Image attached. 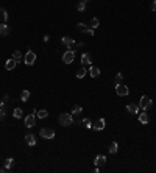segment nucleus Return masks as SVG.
<instances>
[{"instance_id":"10","label":"nucleus","mask_w":156,"mask_h":173,"mask_svg":"<svg viewBox=\"0 0 156 173\" xmlns=\"http://www.w3.org/2000/svg\"><path fill=\"white\" fill-rule=\"evenodd\" d=\"M25 142H27V145H30V147H35V145H36L35 134H27V136H25Z\"/></svg>"},{"instance_id":"33","label":"nucleus","mask_w":156,"mask_h":173,"mask_svg":"<svg viewBox=\"0 0 156 173\" xmlns=\"http://www.w3.org/2000/svg\"><path fill=\"white\" fill-rule=\"evenodd\" d=\"M84 33H86V34H91V36H92V34H94V30H92V28H87Z\"/></svg>"},{"instance_id":"25","label":"nucleus","mask_w":156,"mask_h":173,"mask_svg":"<svg viewBox=\"0 0 156 173\" xmlns=\"http://www.w3.org/2000/svg\"><path fill=\"white\" fill-rule=\"evenodd\" d=\"M28 98H30V92L28 91H22L20 100H22V101H28Z\"/></svg>"},{"instance_id":"12","label":"nucleus","mask_w":156,"mask_h":173,"mask_svg":"<svg viewBox=\"0 0 156 173\" xmlns=\"http://www.w3.org/2000/svg\"><path fill=\"white\" fill-rule=\"evenodd\" d=\"M16 64H17V61L11 58V59H8V61L5 63V69H6V70H13V69L16 67Z\"/></svg>"},{"instance_id":"31","label":"nucleus","mask_w":156,"mask_h":173,"mask_svg":"<svg viewBox=\"0 0 156 173\" xmlns=\"http://www.w3.org/2000/svg\"><path fill=\"white\" fill-rule=\"evenodd\" d=\"M122 80H123V75H122V74H117V75H116V84H120Z\"/></svg>"},{"instance_id":"18","label":"nucleus","mask_w":156,"mask_h":173,"mask_svg":"<svg viewBox=\"0 0 156 173\" xmlns=\"http://www.w3.org/2000/svg\"><path fill=\"white\" fill-rule=\"evenodd\" d=\"M10 33V30H8V25L6 24H0V34H2V36H6V34Z\"/></svg>"},{"instance_id":"11","label":"nucleus","mask_w":156,"mask_h":173,"mask_svg":"<svg viewBox=\"0 0 156 173\" xmlns=\"http://www.w3.org/2000/svg\"><path fill=\"white\" fill-rule=\"evenodd\" d=\"M127 111H128L130 114H138V112H139V105L130 103V105H127Z\"/></svg>"},{"instance_id":"20","label":"nucleus","mask_w":156,"mask_h":173,"mask_svg":"<svg viewBox=\"0 0 156 173\" xmlns=\"http://www.w3.org/2000/svg\"><path fill=\"white\" fill-rule=\"evenodd\" d=\"M87 74V70H86V69L84 67H81V69H78V70H77V78L78 80H81V78H84V75Z\"/></svg>"},{"instance_id":"29","label":"nucleus","mask_w":156,"mask_h":173,"mask_svg":"<svg viewBox=\"0 0 156 173\" xmlns=\"http://www.w3.org/2000/svg\"><path fill=\"white\" fill-rule=\"evenodd\" d=\"M77 28L80 30V31H83V33H84L86 30H87V27H86V24H83V22H80V24L77 25Z\"/></svg>"},{"instance_id":"8","label":"nucleus","mask_w":156,"mask_h":173,"mask_svg":"<svg viewBox=\"0 0 156 173\" xmlns=\"http://www.w3.org/2000/svg\"><path fill=\"white\" fill-rule=\"evenodd\" d=\"M35 120H36L35 114L27 115V117H25V126H27V128H33V126H35Z\"/></svg>"},{"instance_id":"14","label":"nucleus","mask_w":156,"mask_h":173,"mask_svg":"<svg viewBox=\"0 0 156 173\" xmlns=\"http://www.w3.org/2000/svg\"><path fill=\"white\" fill-rule=\"evenodd\" d=\"M94 162H95L97 167H102V165H105V162H106V157L102 156V155H98V156L95 157V161H94Z\"/></svg>"},{"instance_id":"1","label":"nucleus","mask_w":156,"mask_h":173,"mask_svg":"<svg viewBox=\"0 0 156 173\" xmlns=\"http://www.w3.org/2000/svg\"><path fill=\"white\" fill-rule=\"evenodd\" d=\"M58 122H59V125H63V126H69V125L74 123V115L63 112V114L58 117Z\"/></svg>"},{"instance_id":"19","label":"nucleus","mask_w":156,"mask_h":173,"mask_svg":"<svg viewBox=\"0 0 156 173\" xmlns=\"http://www.w3.org/2000/svg\"><path fill=\"white\" fill-rule=\"evenodd\" d=\"M81 63L84 64V66L91 64V55H89V53H83V56H81Z\"/></svg>"},{"instance_id":"30","label":"nucleus","mask_w":156,"mask_h":173,"mask_svg":"<svg viewBox=\"0 0 156 173\" xmlns=\"http://www.w3.org/2000/svg\"><path fill=\"white\" fill-rule=\"evenodd\" d=\"M81 122L84 123V126H86V128H92V122H91L89 119H83Z\"/></svg>"},{"instance_id":"35","label":"nucleus","mask_w":156,"mask_h":173,"mask_svg":"<svg viewBox=\"0 0 156 173\" xmlns=\"http://www.w3.org/2000/svg\"><path fill=\"white\" fill-rule=\"evenodd\" d=\"M86 2H87V0H86Z\"/></svg>"},{"instance_id":"3","label":"nucleus","mask_w":156,"mask_h":173,"mask_svg":"<svg viewBox=\"0 0 156 173\" xmlns=\"http://www.w3.org/2000/svg\"><path fill=\"white\" fill-rule=\"evenodd\" d=\"M116 94L119 95V97H125V95L130 94V89H128V86H125V84H116Z\"/></svg>"},{"instance_id":"21","label":"nucleus","mask_w":156,"mask_h":173,"mask_svg":"<svg viewBox=\"0 0 156 173\" xmlns=\"http://www.w3.org/2000/svg\"><path fill=\"white\" fill-rule=\"evenodd\" d=\"M48 115L47 112V109H41V111H36V117H39V119H45Z\"/></svg>"},{"instance_id":"4","label":"nucleus","mask_w":156,"mask_h":173,"mask_svg":"<svg viewBox=\"0 0 156 173\" xmlns=\"http://www.w3.org/2000/svg\"><path fill=\"white\" fill-rule=\"evenodd\" d=\"M74 59H75V52L72 48H69V50H66V53L63 55V61L66 64H70V63H74Z\"/></svg>"},{"instance_id":"5","label":"nucleus","mask_w":156,"mask_h":173,"mask_svg":"<svg viewBox=\"0 0 156 173\" xmlns=\"http://www.w3.org/2000/svg\"><path fill=\"white\" fill-rule=\"evenodd\" d=\"M41 137H44V139H53L55 137V131H53L52 128H48V126H45V128H42L39 131Z\"/></svg>"},{"instance_id":"28","label":"nucleus","mask_w":156,"mask_h":173,"mask_svg":"<svg viewBox=\"0 0 156 173\" xmlns=\"http://www.w3.org/2000/svg\"><path fill=\"white\" fill-rule=\"evenodd\" d=\"M13 59H16L17 63H19V61L22 59V55H20V52H19V50H16V52L13 53Z\"/></svg>"},{"instance_id":"15","label":"nucleus","mask_w":156,"mask_h":173,"mask_svg":"<svg viewBox=\"0 0 156 173\" xmlns=\"http://www.w3.org/2000/svg\"><path fill=\"white\" fill-rule=\"evenodd\" d=\"M117 150H119V144H117V142H111V144H109L108 151L111 153V155H116V153H117Z\"/></svg>"},{"instance_id":"32","label":"nucleus","mask_w":156,"mask_h":173,"mask_svg":"<svg viewBox=\"0 0 156 173\" xmlns=\"http://www.w3.org/2000/svg\"><path fill=\"white\" fill-rule=\"evenodd\" d=\"M5 119V108H0V120Z\"/></svg>"},{"instance_id":"13","label":"nucleus","mask_w":156,"mask_h":173,"mask_svg":"<svg viewBox=\"0 0 156 173\" xmlns=\"http://www.w3.org/2000/svg\"><path fill=\"white\" fill-rule=\"evenodd\" d=\"M89 74H91L92 78H97V76L100 75V69L95 67V66H91V67H89Z\"/></svg>"},{"instance_id":"16","label":"nucleus","mask_w":156,"mask_h":173,"mask_svg":"<svg viewBox=\"0 0 156 173\" xmlns=\"http://www.w3.org/2000/svg\"><path fill=\"white\" fill-rule=\"evenodd\" d=\"M139 122H140V123H144V125L148 123V122H150L148 114H147V112H140V114H139Z\"/></svg>"},{"instance_id":"24","label":"nucleus","mask_w":156,"mask_h":173,"mask_svg":"<svg viewBox=\"0 0 156 173\" xmlns=\"http://www.w3.org/2000/svg\"><path fill=\"white\" fill-rule=\"evenodd\" d=\"M84 8H86V0H78L77 10H78V11H84Z\"/></svg>"},{"instance_id":"6","label":"nucleus","mask_w":156,"mask_h":173,"mask_svg":"<svg viewBox=\"0 0 156 173\" xmlns=\"http://www.w3.org/2000/svg\"><path fill=\"white\" fill-rule=\"evenodd\" d=\"M24 61H25L27 66H33V64H35V61H36V53L31 52V50H28V52H27V55H25V58H24Z\"/></svg>"},{"instance_id":"9","label":"nucleus","mask_w":156,"mask_h":173,"mask_svg":"<svg viewBox=\"0 0 156 173\" xmlns=\"http://www.w3.org/2000/svg\"><path fill=\"white\" fill-rule=\"evenodd\" d=\"M61 42H63L64 45H66L67 48H72L75 45V41L72 39V37H69V36H64V37H61Z\"/></svg>"},{"instance_id":"22","label":"nucleus","mask_w":156,"mask_h":173,"mask_svg":"<svg viewBox=\"0 0 156 173\" xmlns=\"http://www.w3.org/2000/svg\"><path fill=\"white\" fill-rule=\"evenodd\" d=\"M13 115H14V119H20L22 115H24V111H22L20 108H16V109H14V112H13Z\"/></svg>"},{"instance_id":"2","label":"nucleus","mask_w":156,"mask_h":173,"mask_svg":"<svg viewBox=\"0 0 156 173\" xmlns=\"http://www.w3.org/2000/svg\"><path fill=\"white\" fill-rule=\"evenodd\" d=\"M150 106H151V98L148 97V95H142V97H140V103H139V109L147 111Z\"/></svg>"},{"instance_id":"7","label":"nucleus","mask_w":156,"mask_h":173,"mask_svg":"<svg viewBox=\"0 0 156 173\" xmlns=\"http://www.w3.org/2000/svg\"><path fill=\"white\" fill-rule=\"evenodd\" d=\"M105 126H106L105 119H98L95 123H92V128L95 129V131H102V129H105Z\"/></svg>"},{"instance_id":"23","label":"nucleus","mask_w":156,"mask_h":173,"mask_svg":"<svg viewBox=\"0 0 156 173\" xmlns=\"http://www.w3.org/2000/svg\"><path fill=\"white\" fill-rule=\"evenodd\" d=\"M89 25H91V27H89V28H92V30H95V28H97V27H98V25H100V22H98V19H97V17H94V19H92V20H91V24H89Z\"/></svg>"},{"instance_id":"34","label":"nucleus","mask_w":156,"mask_h":173,"mask_svg":"<svg viewBox=\"0 0 156 173\" xmlns=\"http://www.w3.org/2000/svg\"><path fill=\"white\" fill-rule=\"evenodd\" d=\"M151 10L156 11V0H153V3H151Z\"/></svg>"},{"instance_id":"17","label":"nucleus","mask_w":156,"mask_h":173,"mask_svg":"<svg viewBox=\"0 0 156 173\" xmlns=\"http://www.w3.org/2000/svg\"><path fill=\"white\" fill-rule=\"evenodd\" d=\"M0 20L3 22V24H6V20H8V13H6V10L0 8Z\"/></svg>"},{"instance_id":"26","label":"nucleus","mask_w":156,"mask_h":173,"mask_svg":"<svg viewBox=\"0 0 156 173\" xmlns=\"http://www.w3.org/2000/svg\"><path fill=\"white\" fill-rule=\"evenodd\" d=\"M13 164H14V159H13V157H8V159L5 161V168L8 170V168H11V165H13Z\"/></svg>"},{"instance_id":"27","label":"nucleus","mask_w":156,"mask_h":173,"mask_svg":"<svg viewBox=\"0 0 156 173\" xmlns=\"http://www.w3.org/2000/svg\"><path fill=\"white\" fill-rule=\"evenodd\" d=\"M81 111H83L81 106H74V109H72V115H78Z\"/></svg>"}]
</instances>
